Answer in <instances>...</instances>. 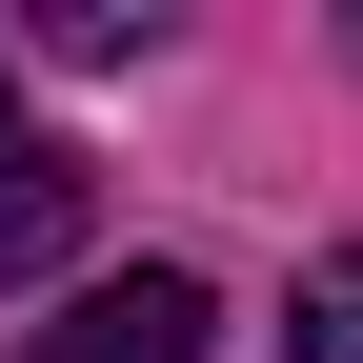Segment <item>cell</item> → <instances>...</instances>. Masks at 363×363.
<instances>
[{"instance_id": "cell-1", "label": "cell", "mask_w": 363, "mask_h": 363, "mask_svg": "<svg viewBox=\"0 0 363 363\" xmlns=\"http://www.w3.org/2000/svg\"><path fill=\"white\" fill-rule=\"evenodd\" d=\"M202 323H222V303L182 283V262H121V283H81L61 323H40V343H0V363H202Z\"/></svg>"}, {"instance_id": "cell-2", "label": "cell", "mask_w": 363, "mask_h": 363, "mask_svg": "<svg viewBox=\"0 0 363 363\" xmlns=\"http://www.w3.org/2000/svg\"><path fill=\"white\" fill-rule=\"evenodd\" d=\"M61 242H81V162H40V142H21V162H0V283H40Z\"/></svg>"}, {"instance_id": "cell-3", "label": "cell", "mask_w": 363, "mask_h": 363, "mask_svg": "<svg viewBox=\"0 0 363 363\" xmlns=\"http://www.w3.org/2000/svg\"><path fill=\"white\" fill-rule=\"evenodd\" d=\"M283 363H363V242H323V262H303V323H283Z\"/></svg>"}, {"instance_id": "cell-4", "label": "cell", "mask_w": 363, "mask_h": 363, "mask_svg": "<svg viewBox=\"0 0 363 363\" xmlns=\"http://www.w3.org/2000/svg\"><path fill=\"white\" fill-rule=\"evenodd\" d=\"M0 162H21V81H0Z\"/></svg>"}]
</instances>
